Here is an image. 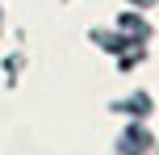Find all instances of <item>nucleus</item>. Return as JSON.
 <instances>
[]
</instances>
